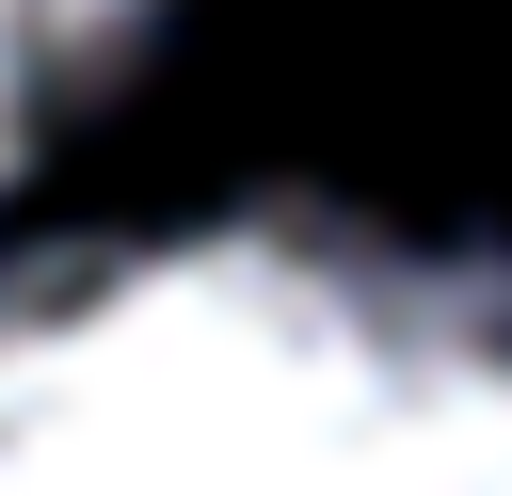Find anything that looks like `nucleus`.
<instances>
[{"mask_svg": "<svg viewBox=\"0 0 512 496\" xmlns=\"http://www.w3.org/2000/svg\"><path fill=\"white\" fill-rule=\"evenodd\" d=\"M176 0H0V176H32L144 48Z\"/></svg>", "mask_w": 512, "mask_h": 496, "instance_id": "obj_2", "label": "nucleus"}, {"mask_svg": "<svg viewBox=\"0 0 512 496\" xmlns=\"http://www.w3.org/2000/svg\"><path fill=\"white\" fill-rule=\"evenodd\" d=\"M0 496H512V272L352 208L16 256Z\"/></svg>", "mask_w": 512, "mask_h": 496, "instance_id": "obj_1", "label": "nucleus"}]
</instances>
